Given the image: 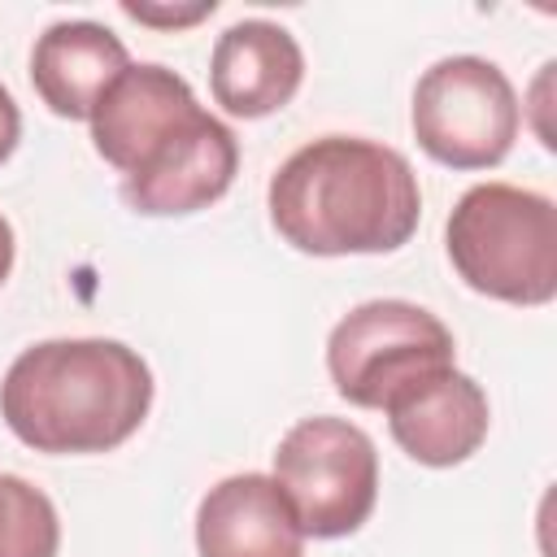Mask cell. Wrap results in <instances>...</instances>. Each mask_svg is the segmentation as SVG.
Returning a JSON list of instances; mask_svg holds the SVG:
<instances>
[{
  "mask_svg": "<svg viewBox=\"0 0 557 557\" xmlns=\"http://www.w3.org/2000/svg\"><path fill=\"white\" fill-rule=\"evenodd\" d=\"M270 222L296 252H396L413 239L422 191L413 165L361 135H322L296 148L270 178Z\"/></svg>",
  "mask_w": 557,
  "mask_h": 557,
  "instance_id": "obj_1",
  "label": "cell"
},
{
  "mask_svg": "<svg viewBox=\"0 0 557 557\" xmlns=\"http://www.w3.org/2000/svg\"><path fill=\"white\" fill-rule=\"evenodd\" d=\"M152 409V370L122 339H44L0 383L4 426L35 453L83 457L126 444Z\"/></svg>",
  "mask_w": 557,
  "mask_h": 557,
  "instance_id": "obj_2",
  "label": "cell"
},
{
  "mask_svg": "<svg viewBox=\"0 0 557 557\" xmlns=\"http://www.w3.org/2000/svg\"><path fill=\"white\" fill-rule=\"evenodd\" d=\"M444 248L457 278L479 296L505 305L557 296V205L531 187H470L444 222Z\"/></svg>",
  "mask_w": 557,
  "mask_h": 557,
  "instance_id": "obj_3",
  "label": "cell"
},
{
  "mask_svg": "<svg viewBox=\"0 0 557 557\" xmlns=\"http://www.w3.org/2000/svg\"><path fill=\"white\" fill-rule=\"evenodd\" d=\"M413 139L448 170H492L509 157L522 109L505 70L487 57H444L413 87Z\"/></svg>",
  "mask_w": 557,
  "mask_h": 557,
  "instance_id": "obj_4",
  "label": "cell"
},
{
  "mask_svg": "<svg viewBox=\"0 0 557 557\" xmlns=\"http://www.w3.org/2000/svg\"><path fill=\"white\" fill-rule=\"evenodd\" d=\"M300 531L313 540L352 535L379 500V453L374 440L348 418H300L274 448L270 474Z\"/></svg>",
  "mask_w": 557,
  "mask_h": 557,
  "instance_id": "obj_5",
  "label": "cell"
},
{
  "mask_svg": "<svg viewBox=\"0 0 557 557\" xmlns=\"http://www.w3.org/2000/svg\"><path fill=\"white\" fill-rule=\"evenodd\" d=\"M453 331L413 300H366L326 339L335 392L357 409H383L409 383L453 366Z\"/></svg>",
  "mask_w": 557,
  "mask_h": 557,
  "instance_id": "obj_6",
  "label": "cell"
},
{
  "mask_svg": "<svg viewBox=\"0 0 557 557\" xmlns=\"http://www.w3.org/2000/svg\"><path fill=\"white\" fill-rule=\"evenodd\" d=\"M235 165L239 144L231 126L200 109L122 178V200L144 218H187L226 196Z\"/></svg>",
  "mask_w": 557,
  "mask_h": 557,
  "instance_id": "obj_7",
  "label": "cell"
},
{
  "mask_svg": "<svg viewBox=\"0 0 557 557\" xmlns=\"http://www.w3.org/2000/svg\"><path fill=\"white\" fill-rule=\"evenodd\" d=\"M383 413L400 453L431 470L461 466L466 457H474L492 422L483 387L457 366L409 383L383 405Z\"/></svg>",
  "mask_w": 557,
  "mask_h": 557,
  "instance_id": "obj_8",
  "label": "cell"
},
{
  "mask_svg": "<svg viewBox=\"0 0 557 557\" xmlns=\"http://www.w3.org/2000/svg\"><path fill=\"white\" fill-rule=\"evenodd\" d=\"M200 104L183 74L144 61L126 65L109 91L91 109V144L96 152L126 178L161 139H170L187 117H196Z\"/></svg>",
  "mask_w": 557,
  "mask_h": 557,
  "instance_id": "obj_9",
  "label": "cell"
},
{
  "mask_svg": "<svg viewBox=\"0 0 557 557\" xmlns=\"http://www.w3.org/2000/svg\"><path fill=\"white\" fill-rule=\"evenodd\" d=\"M305 52L296 35L265 17L226 26L209 57V91L231 117H270L300 91Z\"/></svg>",
  "mask_w": 557,
  "mask_h": 557,
  "instance_id": "obj_10",
  "label": "cell"
},
{
  "mask_svg": "<svg viewBox=\"0 0 557 557\" xmlns=\"http://www.w3.org/2000/svg\"><path fill=\"white\" fill-rule=\"evenodd\" d=\"M200 557H300L305 531L270 474H231L200 496L196 509Z\"/></svg>",
  "mask_w": 557,
  "mask_h": 557,
  "instance_id": "obj_11",
  "label": "cell"
},
{
  "mask_svg": "<svg viewBox=\"0 0 557 557\" xmlns=\"http://www.w3.org/2000/svg\"><path fill=\"white\" fill-rule=\"evenodd\" d=\"M131 65L126 44L87 17L52 22L30 48V83L57 117H91L109 83Z\"/></svg>",
  "mask_w": 557,
  "mask_h": 557,
  "instance_id": "obj_12",
  "label": "cell"
},
{
  "mask_svg": "<svg viewBox=\"0 0 557 557\" xmlns=\"http://www.w3.org/2000/svg\"><path fill=\"white\" fill-rule=\"evenodd\" d=\"M61 548V522L52 500L17 479L0 474V557H57Z\"/></svg>",
  "mask_w": 557,
  "mask_h": 557,
  "instance_id": "obj_13",
  "label": "cell"
},
{
  "mask_svg": "<svg viewBox=\"0 0 557 557\" xmlns=\"http://www.w3.org/2000/svg\"><path fill=\"white\" fill-rule=\"evenodd\" d=\"M218 4L213 0H200V4H122V13L126 17H135V22H144V26H161V30H183V26H196L200 17H209Z\"/></svg>",
  "mask_w": 557,
  "mask_h": 557,
  "instance_id": "obj_14",
  "label": "cell"
},
{
  "mask_svg": "<svg viewBox=\"0 0 557 557\" xmlns=\"http://www.w3.org/2000/svg\"><path fill=\"white\" fill-rule=\"evenodd\" d=\"M17 139H22V113H17V100L9 96V87L0 83V165L13 157Z\"/></svg>",
  "mask_w": 557,
  "mask_h": 557,
  "instance_id": "obj_15",
  "label": "cell"
},
{
  "mask_svg": "<svg viewBox=\"0 0 557 557\" xmlns=\"http://www.w3.org/2000/svg\"><path fill=\"white\" fill-rule=\"evenodd\" d=\"M13 252H17V239H13V226L0 218V283L9 278V270H13Z\"/></svg>",
  "mask_w": 557,
  "mask_h": 557,
  "instance_id": "obj_16",
  "label": "cell"
}]
</instances>
